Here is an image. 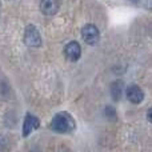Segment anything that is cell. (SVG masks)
<instances>
[{
	"label": "cell",
	"mask_w": 152,
	"mask_h": 152,
	"mask_svg": "<svg viewBox=\"0 0 152 152\" xmlns=\"http://www.w3.org/2000/svg\"><path fill=\"white\" fill-rule=\"evenodd\" d=\"M51 128L59 134H67L75 129V120L69 113L59 112L51 121Z\"/></svg>",
	"instance_id": "1"
},
{
	"label": "cell",
	"mask_w": 152,
	"mask_h": 152,
	"mask_svg": "<svg viewBox=\"0 0 152 152\" xmlns=\"http://www.w3.org/2000/svg\"><path fill=\"white\" fill-rule=\"evenodd\" d=\"M24 43H26L28 47L36 48L40 47L42 44V36H40V32L37 31V28L34 24H28L24 31Z\"/></svg>",
	"instance_id": "2"
},
{
	"label": "cell",
	"mask_w": 152,
	"mask_h": 152,
	"mask_svg": "<svg viewBox=\"0 0 152 152\" xmlns=\"http://www.w3.org/2000/svg\"><path fill=\"white\" fill-rule=\"evenodd\" d=\"M81 37L89 45H94L99 42V29L94 24H87L81 28Z\"/></svg>",
	"instance_id": "3"
},
{
	"label": "cell",
	"mask_w": 152,
	"mask_h": 152,
	"mask_svg": "<svg viewBox=\"0 0 152 152\" xmlns=\"http://www.w3.org/2000/svg\"><path fill=\"white\" fill-rule=\"evenodd\" d=\"M126 95L127 99L131 103H134V104H139L144 99V92L142 91V88L139 86H129L126 91Z\"/></svg>",
	"instance_id": "4"
},
{
	"label": "cell",
	"mask_w": 152,
	"mask_h": 152,
	"mask_svg": "<svg viewBox=\"0 0 152 152\" xmlns=\"http://www.w3.org/2000/svg\"><path fill=\"white\" fill-rule=\"evenodd\" d=\"M39 119L36 116H34L32 113H27L26 119H24V124H23V136H28L34 129L39 128Z\"/></svg>",
	"instance_id": "5"
},
{
	"label": "cell",
	"mask_w": 152,
	"mask_h": 152,
	"mask_svg": "<svg viewBox=\"0 0 152 152\" xmlns=\"http://www.w3.org/2000/svg\"><path fill=\"white\" fill-rule=\"evenodd\" d=\"M64 55L72 61H76L81 55V48L77 42H69L64 47Z\"/></svg>",
	"instance_id": "6"
},
{
	"label": "cell",
	"mask_w": 152,
	"mask_h": 152,
	"mask_svg": "<svg viewBox=\"0 0 152 152\" xmlns=\"http://www.w3.org/2000/svg\"><path fill=\"white\" fill-rule=\"evenodd\" d=\"M40 10L47 16L55 15L59 10V0H42L40 1Z\"/></svg>",
	"instance_id": "7"
},
{
	"label": "cell",
	"mask_w": 152,
	"mask_h": 152,
	"mask_svg": "<svg viewBox=\"0 0 152 152\" xmlns=\"http://www.w3.org/2000/svg\"><path fill=\"white\" fill-rule=\"evenodd\" d=\"M111 95H112V99L115 102L120 100L121 95H123V81L118 80L112 84V87H111Z\"/></svg>",
	"instance_id": "8"
},
{
	"label": "cell",
	"mask_w": 152,
	"mask_h": 152,
	"mask_svg": "<svg viewBox=\"0 0 152 152\" xmlns=\"http://www.w3.org/2000/svg\"><path fill=\"white\" fill-rule=\"evenodd\" d=\"M104 113H105V116H107L110 120H116V111H115V108H112V107H105Z\"/></svg>",
	"instance_id": "9"
},
{
	"label": "cell",
	"mask_w": 152,
	"mask_h": 152,
	"mask_svg": "<svg viewBox=\"0 0 152 152\" xmlns=\"http://www.w3.org/2000/svg\"><path fill=\"white\" fill-rule=\"evenodd\" d=\"M147 118H148V120L152 123V108H150L148 110V112H147Z\"/></svg>",
	"instance_id": "10"
},
{
	"label": "cell",
	"mask_w": 152,
	"mask_h": 152,
	"mask_svg": "<svg viewBox=\"0 0 152 152\" xmlns=\"http://www.w3.org/2000/svg\"><path fill=\"white\" fill-rule=\"evenodd\" d=\"M145 7L152 11V0H147V1H145Z\"/></svg>",
	"instance_id": "11"
},
{
	"label": "cell",
	"mask_w": 152,
	"mask_h": 152,
	"mask_svg": "<svg viewBox=\"0 0 152 152\" xmlns=\"http://www.w3.org/2000/svg\"><path fill=\"white\" fill-rule=\"evenodd\" d=\"M127 1H131V3H139V1H142V0H127Z\"/></svg>",
	"instance_id": "12"
}]
</instances>
